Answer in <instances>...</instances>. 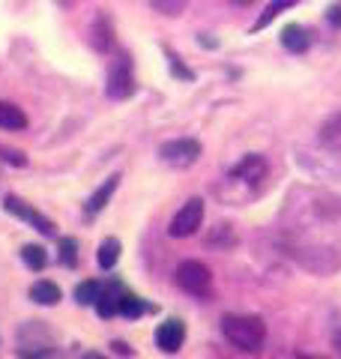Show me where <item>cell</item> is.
<instances>
[{
    "label": "cell",
    "instance_id": "1",
    "mask_svg": "<svg viewBox=\"0 0 341 359\" xmlns=\"http://www.w3.org/2000/svg\"><path fill=\"white\" fill-rule=\"evenodd\" d=\"M222 332L234 347H240L246 353H258L267 341V323L255 314H225Z\"/></svg>",
    "mask_w": 341,
    "mask_h": 359
},
{
    "label": "cell",
    "instance_id": "9",
    "mask_svg": "<svg viewBox=\"0 0 341 359\" xmlns=\"http://www.w3.org/2000/svg\"><path fill=\"white\" fill-rule=\"evenodd\" d=\"M281 45L290 54H305L312 48V30L302 27V25H288L281 30Z\"/></svg>",
    "mask_w": 341,
    "mask_h": 359
},
{
    "label": "cell",
    "instance_id": "12",
    "mask_svg": "<svg viewBox=\"0 0 341 359\" xmlns=\"http://www.w3.org/2000/svg\"><path fill=\"white\" fill-rule=\"evenodd\" d=\"M123 290L120 285H114V287H102V294H99V299H96V311H99V318H105V320H111L114 314H120V299H123Z\"/></svg>",
    "mask_w": 341,
    "mask_h": 359
},
{
    "label": "cell",
    "instance_id": "10",
    "mask_svg": "<svg viewBox=\"0 0 341 359\" xmlns=\"http://www.w3.org/2000/svg\"><path fill=\"white\" fill-rule=\"evenodd\" d=\"M231 177L236 180H246V183H258V180L267 177V162L264 156H246L243 162H236L231 168Z\"/></svg>",
    "mask_w": 341,
    "mask_h": 359
},
{
    "label": "cell",
    "instance_id": "5",
    "mask_svg": "<svg viewBox=\"0 0 341 359\" xmlns=\"http://www.w3.org/2000/svg\"><path fill=\"white\" fill-rule=\"evenodd\" d=\"M105 93L111 99H129L135 93V75L129 69V57L123 54L120 63L114 66V69L108 72V87H105Z\"/></svg>",
    "mask_w": 341,
    "mask_h": 359
},
{
    "label": "cell",
    "instance_id": "27",
    "mask_svg": "<svg viewBox=\"0 0 341 359\" xmlns=\"http://www.w3.org/2000/svg\"><path fill=\"white\" fill-rule=\"evenodd\" d=\"M111 347H114V351H117V353H123V356H129V353H132V351H129V347L123 344V341H114Z\"/></svg>",
    "mask_w": 341,
    "mask_h": 359
},
{
    "label": "cell",
    "instance_id": "3",
    "mask_svg": "<svg viewBox=\"0 0 341 359\" xmlns=\"http://www.w3.org/2000/svg\"><path fill=\"white\" fill-rule=\"evenodd\" d=\"M297 261L314 276H333L341 269V255L335 249H323V245H317V249H300Z\"/></svg>",
    "mask_w": 341,
    "mask_h": 359
},
{
    "label": "cell",
    "instance_id": "22",
    "mask_svg": "<svg viewBox=\"0 0 341 359\" xmlns=\"http://www.w3.org/2000/svg\"><path fill=\"white\" fill-rule=\"evenodd\" d=\"M144 311H147V306H144L141 297L123 294V299H120V314H123V318H141Z\"/></svg>",
    "mask_w": 341,
    "mask_h": 359
},
{
    "label": "cell",
    "instance_id": "20",
    "mask_svg": "<svg viewBox=\"0 0 341 359\" xmlns=\"http://www.w3.org/2000/svg\"><path fill=\"white\" fill-rule=\"evenodd\" d=\"M150 6H153V13H159V15L174 18V15H183L186 13L189 0H150Z\"/></svg>",
    "mask_w": 341,
    "mask_h": 359
},
{
    "label": "cell",
    "instance_id": "8",
    "mask_svg": "<svg viewBox=\"0 0 341 359\" xmlns=\"http://www.w3.org/2000/svg\"><path fill=\"white\" fill-rule=\"evenodd\" d=\"M6 210L13 212V216L25 219L27 224H33V228H36V231H42L45 237H51V233H54V222H51L48 216H42L39 210H33L30 204H25V201H21V198H15V195H13V198H6Z\"/></svg>",
    "mask_w": 341,
    "mask_h": 359
},
{
    "label": "cell",
    "instance_id": "21",
    "mask_svg": "<svg viewBox=\"0 0 341 359\" xmlns=\"http://www.w3.org/2000/svg\"><path fill=\"white\" fill-rule=\"evenodd\" d=\"M99 294H102V285L93 282V278H90V282H81V285L75 287V299L81 302V306H96Z\"/></svg>",
    "mask_w": 341,
    "mask_h": 359
},
{
    "label": "cell",
    "instance_id": "11",
    "mask_svg": "<svg viewBox=\"0 0 341 359\" xmlns=\"http://www.w3.org/2000/svg\"><path fill=\"white\" fill-rule=\"evenodd\" d=\"M117 186H120V174H114L111 180H105V183H102V186L96 189V192L87 198V207H84V212H87V216H99V212L108 207L111 195L117 192Z\"/></svg>",
    "mask_w": 341,
    "mask_h": 359
},
{
    "label": "cell",
    "instance_id": "24",
    "mask_svg": "<svg viewBox=\"0 0 341 359\" xmlns=\"http://www.w3.org/2000/svg\"><path fill=\"white\" fill-rule=\"evenodd\" d=\"M165 54H168V63H170V72H174V78H183V81H192V78H195V72H192L189 66L180 63V57L170 48H165Z\"/></svg>",
    "mask_w": 341,
    "mask_h": 359
},
{
    "label": "cell",
    "instance_id": "28",
    "mask_svg": "<svg viewBox=\"0 0 341 359\" xmlns=\"http://www.w3.org/2000/svg\"><path fill=\"white\" fill-rule=\"evenodd\" d=\"M333 347H335V353L341 356V330H338V332L333 335Z\"/></svg>",
    "mask_w": 341,
    "mask_h": 359
},
{
    "label": "cell",
    "instance_id": "18",
    "mask_svg": "<svg viewBox=\"0 0 341 359\" xmlns=\"http://www.w3.org/2000/svg\"><path fill=\"white\" fill-rule=\"evenodd\" d=\"M293 6H297V0H272V4L264 9V15H260L258 21H255V27H252V33H258V30H264L267 25H269V21L272 18H276V15H281L284 13V9H293Z\"/></svg>",
    "mask_w": 341,
    "mask_h": 359
},
{
    "label": "cell",
    "instance_id": "7",
    "mask_svg": "<svg viewBox=\"0 0 341 359\" xmlns=\"http://www.w3.org/2000/svg\"><path fill=\"white\" fill-rule=\"evenodd\" d=\"M186 341V323L177 318H168L165 323H159L156 330V347L165 353H177Z\"/></svg>",
    "mask_w": 341,
    "mask_h": 359
},
{
    "label": "cell",
    "instance_id": "19",
    "mask_svg": "<svg viewBox=\"0 0 341 359\" xmlns=\"http://www.w3.org/2000/svg\"><path fill=\"white\" fill-rule=\"evenodd\" d=\"M21 261H25L33 273H39V269H45V264H48V255H45V249L42 245H25V249H21Z\"/></svg>",
    "mask_w": 341,
    "mask_h": 359
},
{
    "label": "cell",
    "instance_id": "13",
    "mask_svg": "<svg viewBox=\"0 0 341 359\" xmlns=\"http://www.w3.org/2000/svg\"><path fill=\"white\" fill-rule=\"evenodd\" d=\"M25 126H27L25 111H21L15 102H4V99H0V129L18 132V129H25Z\"/></svg>",
    "mask_w": 341,
    "mask_h": 359
},
{
    "label": "cell",
    "instance_id": "29",
    "mask_svg": "<svg viewBox=\"0 0 341 359\" xmlns=\"http://www.w3.org/2000/svg\"><path fill=\"white\" fill-rule=\"evenodd\" d=\"M227 4H234V6H252L255 0H227Z\"/></svg>",
    "mask_w": 341,
    "mask_h": 359
},
{
    "label": "cell",
    "instance_id": "26",
    "mask_svg": "<svg viewBox=\"0 0 341 359\" xmlns=\"http://www.w3.org/2000/svg\"><path fill=\"white\" fill-rule=\"evenodd\" d=\"M326 21H329L333 27H338V30H341V4H335L333 9H326Z\"/></svg>",
    "mask_w": 341,
    "mask_h": 359
},
{
    "label": "cell",
    "instance_id": "6",
    "mask_svg": "<svg viewBox=\"0 0 341 359\" xmlns=\"http://www.w3.org/2000/svg\"><path fill=\"white\" fill-rule=\"evenodd\" d=\"M159 156L174 165H192L201 156V144L195 138H177V141H165L159 147Z\"/></svg>",
    "mask_w": 341,
    "mask_h": 359
},
{
    "label": "cell",
    "instance_id": "4",
    "mask_svg": "<svg viewBox=\"0 0 341 359\" xmlns=\"http://www.w3.org/2000/svg\"><path fill=\"white\" fill-rule=\"evenodd\" d=\"M201 222H203V201L192 198L177 210V216H174V222H170L168 233L170 237H192V233L201 228Z\"/></svg>",
    "mask_w": 341,
    "mask_h": 359
},
{
    "label": "cell",
    "instance_id": "16",
    "mask_svg": "<svg viewBox=\"0 0 341 359\" xmlns=\"http://www.w3.org/2000/svg\"><path fill=\"white\" fill-rule=\"evenodd\" d=\"M321 144H323V147L341 150V111L323 120V126H321Z\"/></svg>",
    "mask_w": 341,
    "mask_h": 359
},
{
    "label": "cell",
    "instance_id": "23",
    "mask_svg": "<svg viewBox=\"0 0 341 359\" xmlns=\"http://www.w3.org/2000/svg\"><path fill=\"white\" fill-rule=\"evenodd\" d=\"M60 264L69 266V269L78 266V243L72 237H63L60 240Z\"/></svg>",
    "mask_w": 341,
    "mask_h": 359
},
{
    "label": "cell",
    "instance_id": "2",
    "mask_svg": "<svg viewBox=\"0 0 341 359\" xmlns=\"http://www.w3.org/2000/svg\"><path fill=\"white\" fill-rule=\"evenodd\" d=\"M177 285L192 297H207L213 287V273L201 261H183L177 266Z\"/></svg>",
    "mask_w": 341,
    "mask_h": 359
},
{
    "label": "cell",
    "instance_id": "25",
    "mask_svg": "<svg viewBox=\"0 0 341 359\" xmlns=\"http://www.w3.org/2000/svg\"><path fill=\"white\" fill-rule=\"evenodd\" d=\"M0 159L6 165H15V168H25L27 165V156L18 153V150H9V147H0Z\"/></svg>",
    "mask_w": 341,
    "mask_h": 359
},
{
    "label": "cell",
    "instance_id": "15",
    "mask_svg": "<svg viewBox=\"0 0 341 359\" xmlns=\"http://www.w3.org/2000/svg\"><path fill=\"white\" fill-rule=\"evenodd\" d=\"M30 299L36 302V306H57V302H60V287L42 278V282L30 285Z\"/></svg>",
    "mask_w": 341,
    "mask_h": 359
},
{
    "label": "cell",
    "instance_id": "14",
    "mask_svg": "<svg viewBox=\"0 0 341 359\" xmlns=\"http://www.w3.org/2000/svg\"><path fill=\"white\" fill-rule=\"evenodd\" d=\"M90 42H93V48L96 51H111V45H114V27H111V21L105 15H99L93 21V30H90Z\"/></svg>",
    "mask_w": 341,
    "mask_h": 359
},
{
    "label": "cell",
    "instance_id": "17",
    "mask_svg": "<svg viewBox=\"0 0 341 359\" xmlns=\"http://www.w3.org/2000/svg\"><path fill=\"white\" fill-rule=\"evenodd\" d=\"M96 261H99V266H102V269H114V264L120 261V240H117V237H108L105 243L99 245Z\"/></svg>",
    "mask_w": 341,
    "mask_h": 359
}]
</instances>
